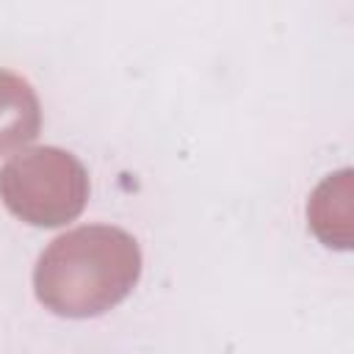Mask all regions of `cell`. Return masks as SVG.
I'll use <instances>...</instances> for the list:
<instances>
[{
	"mask_svg": "<svg viewBox=\"0 0 354 354\" xmlns=\"http://www.w3.org/2000/svg\"><path fill=\"white\" fill-rule=\"evenodd\" d=\"M41 130V105L33 86L8 69H0V155L30 144Z\"/></svg>",
	"mask_w": 354,
	"mask_h": 354,
	"instance_id": "obj_4",
	"label": "cell"
},
{
	"mask_svg": "<svg viewBox=\"0 0 354 354\" xmlns=\"http://www.w3.org/2000/svg\"><path fill=\"white\" fill-rule=\"evenodd\" d=\"M86 166L61 147H30L0 169V199L30 227H64L88 202Z\"/></svg>",
	"mask_w": 354,
	"mask_h": 354,
	"instance_id": "obj_2",
	"label": "cell"
},
{
	"mask_svg": "<svg viewBox=\"0 0 354 354\" xmlns=\"http://www.w3.org/2000/svg\"><path fill=\"white\" fill-rule=\"evenodd\" d=\"M141 277L138 241L111 224L75 227L39 254L33 290L61 318H94L130 296Z\"/></svg>",
	"mask_w": 354,
	"mask_h": 354,
	"instance_id": "obj_1",
	"label": "cell"
},
{
	"mask_svg": "<svg viewBox=\"0 0 354 354\" xmlns=\"http://www.w3.org/2000/svg\"><path fill=\"white\" fill-rule=\"evenodd\" d=\"M307 221L324 246L351 249V169H340L318 183L307 202Z\"/></svg>",
	"mask_w": 354,
	"mask_h": 354,
	"instance_id": "obj_3",
	"label": "cell"
}]
</instances>
